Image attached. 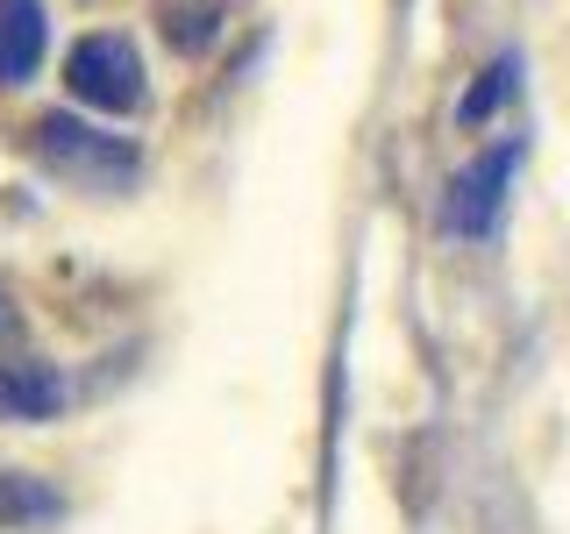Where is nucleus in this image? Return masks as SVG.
Instances as JSON below:
<instances>
[{
	"mask_svg": "<svg viewBox=\"0 0 570 534\" xmlns=\"http://www.w3.org/2000/svg\"><path fill=\"white\" fill-rule=\"evenodd\" d=\"M507 79H513V71H507V65H499V71H485V79H478V86H471V100H463V121H485V115H492V107H499V100H507Z\"/></svg>",
	"mask_w": 570,
	"mask_h": 534,
	"instance_id": "nucleus-8",
	"label": "nucleus"
},
{
	"mask_svg": "<svg viewBox=\"0 0 570 534\" xmlns=\"http://www.w3.org/2000/svg\"><path fill=\"white\" fill-rule=\"evenodd\" d=\"M65 498L29 471H0V527H36V521H58Z\"/></svg>",
	"mask_w": 570,
	"mask_h": 534,
	"instance_id": "nucleus-6",
	"label": "nucleus"
},
{
	"mask_svg": "<svg viewBox=\"0 0 570 534\" xmlns=\"http://www.w3.org/2000/svg\"><path fill=\"white\" fill-rule=\"evenodd\" d=\"M65 86L79 107H94V115H129L142 100V58L129 36L100 29V36H79L65 58Z\"/></svg>",
	"mask_w": 570,
	"mask_h": 534,
	"instance_id": "nucleus-2",
	"label": "nucleus"
},
{
	"mask_svg": "<svg viewBox=\"0 0 570 534\" xmlns=\"http://www.w3.org/2000/svg\"><path fill=\"white\" fill-rule=\"evenodd\" d=\"M507 171H513V150L478 157V165L450 186V200H442V228H456V236H485L492 214H499V186H507Z\"/></svg>",
	"mask_w": 570,
	"mask_h": 534,
	"instance_id": "nucleus-4",
	"label": "nucleus"
},
{
	"mask_svg": "<svg viewBox=\"0 0 570 534\" xmlns=\"http://www.w3.org/2000/svg\"><path fill=\"white\" fill-rule=\"evenodd\" d=\"M71 399L65 370L43 356H0V421H58Z\"/></svg>",
	"mask_w": 570,
	"mask_h": 534,
	"instance_id": "nucleus-3",
	"label": "nucleus"
},
{
	"mask_svg": "<svg viewBox=\"0 0 570 534\" xmlns=\"http://www.w3.org/2000/svg\"><path fill=\"white\" fill-rule=\"evenodd\" d=\"M214 0H171L165 8V43L171 50H200V43H214Z\"/></svg>",
	"mask_w": 570,
	"mask_h": 534,
	"instance_id": "nucleus-7",
	"label": "nucleus"
},
{
	"mask_svg": "<svg viewBox=\"0 0 570 534\" xmlns=\"http://www.w3.org/2000/svg\"><path fill=\"white\" fill-rule=\"evenodd\" d=\"M14 335H22V307H14L8 285H0V343H14Z\"/></svg>",
	"mask_w": 570,
	"mask_h": 534,
	"instance_id": "nucleus-9",
	"label": "nucleus"
},
{
	"mask_svg": "<svg viewBox=\"0 0 570 534\" xmlns=\"http://www.w3.org/2000/svg\"><path fill=\"white\" fill-rule=\"evenodd\" d=\"M43 0H0V86H22L43 65Z\"/></svg>",
	"mask_w": 570,
	"mask_h": 534,
	"instance_id": "nucleus-5",
	"label": "nucleus"
},
{
	"mask_svg": "<svg viewBox=\"0 0 570 534\" xmlns=\"http://www.w3.org/2000/svg\"><path fill=\"white\" fill-rule=\"evenodd\" d=\"M29 136H36V157H43V165L58 171V178H71V186L129 192V186H136V171H142L136 142L100 136V129H86V121H71V115H43Z\"/></svg>",
	"mask_w": 570,
	"mask_h": 534,
	"instance_id": "nucleus-1",
	"label": "nucleus"
}]
</instances>
